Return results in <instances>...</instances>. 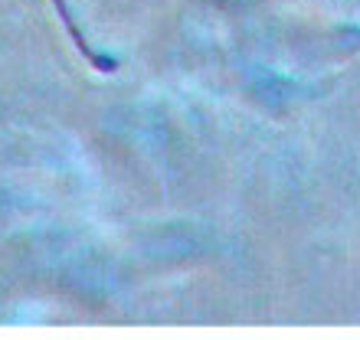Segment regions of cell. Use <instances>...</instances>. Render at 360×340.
I'll list each match as a JSON object with an SVG mask.
<instances>
[{"label": "cell", "instance_id": "cell-1", "mask_svg": "<svg viewBox=\"0 0 360 340\" xmlns=\"http://www.w3.org/2000/svg\"><path fill=\"white\" fill-rule=\"evenodd\" d=\"M56 13H59V20L66 23V30H69V37H72V43H76L79 49H82V56L92 63L95 69H102V72H112L115 69V59H105V56H98L92 46L86 43V37H82V30L76 27V20H72V13L66 10V0H56Z\"/></svg>", "mask_w": 360, "mask_h": 340}]
</instances>
